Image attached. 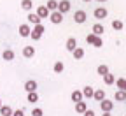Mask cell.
I'll return each instance as SVG.
<instances>
[{
    "label": "cell",
    "mask_w": 126,
    "mask_h": 116,
    "mask_svg": "<svg viewBox=\"0 0 126 116\" xmlns=\"http://www.w3.org/2000/svg\"><path fill=\"white\" fill-rule=\"evenodd\" d=\"M44 32H46V28L42 26V25H35L33 28H32V39H33V41H39L40 37H42V34H44Z\"/></svg>",
    "instance_id": "1"
},
{
    "label": "cell",
    "mask_w": 126,
    "mask_h": 116,
    "mask_svg": "<svg viewBox=\"0 0 126 116\" xmlns=\"http://www.w3.org/2000/svg\"><path fill=\"white\" fill-rule=\"evenodd\" d=\"M26 20H28V25H40V21H42V18L37 14V12H28V16H26Z\"/></svg>",
    "instance_id": "2"
},
{
    "label": "cell",
    "mask_w": 126,
    "mask_h": 116,
    "mask_svg": "<svg viewBox=\"0 0 126 116\" xmlns=\"http://www.w3.org/2000/svg\"><path fill=\"white\" fill-rule=\"evenodd\" d=\"M100 109H102V113H110V111L114 109V102H112V100H107V98H105V100L100 102Z\"/></svg>",
    "instance_id": "3"
},
{
    "label": "cell",
    "mask_w": 126,
    "mask_h": 116,
    "mask_svg": "<svg viewBox=\"0 0 126 116\" xmlns=\"http://www.w3.org/2000/svg\"><path fill=\"white\" fill-rule=\"evenodd\" d=\"M70 7H72V2H68V0H60V4H58V11H60L61 14L68 12Z\"/></svg>",
    "instance_id": "4"
},
{
    "label": "cell",
    "mask_w": 126,
    "mask_h": 116,
    "mask_svg": "<svg viewBox=\"0 0 126 116\" xmlns=\"http://www.w3.org/2000/svg\"><path fill=\"white\" fill-rule=\"evenodd\" d=\"M86 20H88V16H86V12H84V11H75V14H74V21H75V23L82 25Z\"/></svg>",
    "instance_id": "5"
},
{
    "label": "cell",
    "mask_w": 126,
    "mask_h": 116,
    "mask_svg": "<svg viewBox=\"0 0 126 116\" xmlns=\"http://www.w3.org/2000/svg\"><path fill=\"white\" fill-rule=\"evenodd\" d=\"M49 20H51V23H54V25H60V23L63 21V14H61L60 11H54V12H51Z\"/></svg>",
    "instance_id": "6"
},
{
    "label": "cell",
    "mask_w": 126,
    "mask_h": 116,
    "mask_svg": "<svg viewBox=\"0 0 126 116\" xmlns=\"http://www.w3.org/2000/svg\"><path fill=\"white\" fill-rule=\"evenodd\" d=\"M19 35H21V37H30V35H32V28H30L28 23L19 25Z\"/></svg>",
    "instance_id": "7"
},
{
    "label": "cell",
    "mask_w": 126,
    "mask_h": 116,
    "mask_svg": "<svg viewBox=\"0 0 126 116\" xmlns=\"http://www.w3.org/2000/svg\"><path fill=\"white\" fill-rule=\"evenodd\" d=\"M65 46H67V49H68L70 53H74L75 49L79 47V46H77V39H75V37H68V39H67V44H65Z\"/></svg>",
    "instance_id": "8"
},
{
    "label": "cell",
    "mask_w": 126,
    "mask_h": 116,
    "mask_svg": "<svg viewBox=\"0 0 126 116\" xmlns=\"http://www.w3.org/2000/svg\"><path fill=\"white\" fill-rule=\"evenodd\" d=\"M70 98H72V102H82V98H84V95H82V90H74L72 92V95H70Z\"/></svg>",
    "instance_id": "9"
},
{
    "label": "cell",
    "mask_w": 126,
    "mask_h": 116,
    "mask_svg": "<svg viewBox=\"0 0 126 116\" xmlns=\"http://www.w3.org/2000/svg\"><path fill=\"white\" fill-rule=\"evenodd\" d=\"M93 14H94V18H96V20H103V18H107V14H109V12H107L105 7H96Z\"/></svg>",
    "instance_id": "10"
},
{
    "label": "cell",
    "mask_w": 126,
    "mask_h": 116,
    "mask_svg": "<svg viewBox=\"0 0 126 116\" xmlns=\"http://www.w3.org/2000/svg\"><path fill=\"white\" fill-rule=\"evenodd\" d=\"M37 14L40 16V18H49V16H51V11L47 9V5H39V7H37Z\"/></svg>",
    "instance_id": "11"
},
{
    "label": "cell",
    "mask_w": 126,
    "mask_h": 116,
    "mask_svg": "<svg viewBox=\"0 0 126 116\" xmlns=\"http://www.w3.org/2000/svg\"><path fill=\"white\" fill-rule=\"evenodd\" d=\"M23 56L25 58H33L35 56V47L33 46H25L23 47Z\"/></svg>",
    "instance_id": "12"
},
{
    "label": "cell",
    "mask_w": 126,
    "mask_h": 116,
    "mask_svg": "<svg viewBox=\"0 0 126 116\" xmlns=\"http://www.w3.org/2000/svg\"><path fill=\"white\" fill-rule=\"evenodd\" d=\"M25 90H26L28 93H32V92H37V81H33V79H28V81L25 83Z\"/></svg>",
    "instance_id": "13"
},
{
    "label": "cell",
    "mask_w": 126,
    "mask_h": 116,
    "mask_svg": "<svg viewBox=\"0 0 126 116\" xmlns=\"http://www.w3.org/2000/svg\"><path fill=\"white\" fill-rule=\"evenodd\" d=\"M94 100L96 102H102V100H105V90L103 88H98V90H94Z\"/></svg>",
    "instance_id": "14"
},
{
    "label": "cell",
    "mask_w": 126,
    "mask_h": 116,
    "mask_svg": "<svg viewBox=\"0 0 126 116\" xmlns=\"http://www.w3.org/2000/svg\"><path fill=\"white\" fill-rule=\"evenodd\" d=\"M82 95H84V98H93L94 97V88L93 86H84L82 88Z\"/></svg>",
    "instance_id": "15"
},
{
    "label": "cell",
    "mask_w": 126,
    "mask_h": 116,
    "mask_svg": "<svg viewBox=\"0 0 126 116\" xmlns=\"http://www.w3.org/2000/svg\"><path fill=\"white\" fill-rule=\"evenodd\" d=\"M114 98L117 102H126V90H117L114 93Z\"/></svg>",
    "instance_id": "16"
},
{
    "label": "cell",
    "mask_w": 126,
    "mask_h": 116,
    "mask_svg": "<svg viewBox=\"0 0 126 116\" xmlns=\"http://www.w3.org/2000/svg\"><path fill=\"white\" fill-rule=\"evenodd\" d=\"M91 32L102 37V34L105 32V28H103V25H102V23H94V25H93V28H91Z\"/></svg>",
    "instance_id": "17"
},
{
    "label": "cell",
    "mask_w": 126,
    "mask_h": 116,
    "mask_svg": "<svg viewBox=\"0 0 126 116\" xmlns=\"http://www.w3.org/2000/svg\"><path fill=\"white\" fill-rule=\"evenodd\" d=\"M86 111H88V104H86V102H77V104H75V113L84 114Z\"/></svg>",
    "instance_id": "18"
},
{
    "label": "cell",
    "mask_w": 126,
    "mask_h": 116,
    "mask_svg": "<svg viewBox=\"0 0 126 116\" xmlns=\"http://www.w3.org/2000/svg\"><path fill=\"white\" fill-rule=\"evenodd\" d=\"M2 58H4L5 62H11V60H14V51H12V49H4V53H2Z\"/></svg>",
    "instance_id": "19"
},
{
    "label": "cell",
    "mask_w": 126,
    "mask_h": 116,
    "mask_svg": "<svg viewBox=\"0 0 126 116\" xmlns=\"http://www.w3.org/2000/svg\"><path fill=\"white\" fill-rule=\"evenodd\" d=\"M0 114H2V116H12L14 111H12L11 106H2V107H0Z\"/></svg>",
    "instance_id": "20"
},
{
    "label": "cell",
    "mask_w": 126,
    "mask_h": 116,
    "mask_svg": "<svg viewBox=\"0 0 126 116\" xmlns=\"http://www.w3.org/2000/svg\"><path fill=\"white\" fill-rule=\"evenodd\" d=\"M103 83H105V85H114V83H116V76L114 74H105L103 76Z\"/></svg>",
    "instance_id": "21"
},
{
    "label": "cell",
    "mask_w": 126,
    "mask_h": 116,
    "mask_svg": "<svg viewBox=\"0 0 126 116\" xmlns=\"http://www.w3.org/2000/svg\"><path fill=\"white\" fill-rule=\"evenodd\" d=\"M21 7L28 12H32V9H33V2L32 0H21Z\"/></svg>",
    "instance_id": "22"
},
{
    "label": "cell",
    "mask_w": 126,
    "mask_h": 116,
    "mask_svg": "<svg viewBox=\"0 0 126 116\" xmlns=\"http://www.w3.org/2000/svg\"><path fill=\"white\" fill-rule=\"evenodd\" d=\"M72 55H74V60H82V58H84V49H82V47H77Z\"/></svg>",
    "instance_id": "23"
},
{
    "label": "cell",
    "mask_w": 126,
    "mask_h": 116,
    "mask_svg": "<svg viewBox=\"0 0 126 116\" xmlns=\"http://www.w3.org/2000/svg\"><path fill=\"white\" fill-rule=\"evenodd\" d=\"M96 74H100V76L103 77L105 74H109V67H107V65H105V63H102V65H98V67H96Z\"/></svg>",
    "instance_id": "24"
},
{
    "label": "cell",
    "mask_w": 126,
    "mask_h": 116,
    "mask_svg": "<svg viewBox=\"0 0 126 116\" xmlns=\"http://www.w3.org/2000/svg\"><path fill=\"white\" fill-rule=\"evenodd\" d=\"M26 100H28L30 104H35V102H39V95H37V92H32V93H28Z\"/></svg>",
    "instance_id": "25"
},
{
    "label": "cell",
    "mask_w": 126,
    "mask_h": 116,
    "mask_svg": "<svg viewBox=\"0 0 126 116\" xmlns=\"http://www.w3.org/2000/svg\"><path fill=\"white\" fill-rule=\"evenodd\" d=\"M116 86H117V90H126V79L124 77H117L116 79Z\"/></svg>",
    "instance_id": "26"
},
{
    "label": "cell",
    "mask_w": 126,
    "mask_h": 116,
    "mask_svg": "<svg viewBox=\"0 0 126 116\" xmlns=\"http://www.w3.org/2000/svg\"><path fill=\"white\" fill-rule=\"evenodd\" d=\"M58 4L60 2H56V0H47V9L51 12H54V11H58Z\"/></svg>",
    "instance_id": "27"
},
{
    "label": "cell",
    "mask_w": 126,
    "mask_h": 116,
    "mask_svg": "<svg viewBox=\"0 0 126 116\" xmlns=\"http://www.w3.org/2000/svg\"><path fill=\"white\" fill-rule=\"evenodd\" d=\"M53 70H54L56 74H61L63 70H65V65H63V62H56L54 67H53Z\"/></svg>",
    "instance_id": "28"
},
{
    "label": "cell",
    "mask_w": 126,
    "mask_h": 116,
    "mask_svg": "<svg viewBox=\"0 0 126 116\" xmlns=\"http://www.w3.org/2000/svg\"><path fill=\"white\" fill-rule=\"evenodd\" d=\"M112 28L117 30V32H121V30L124 28V23H123L121 20H114V21H112Z\"/></svg>",
    "instance_id": "29"
},
{
    "label": "cell",
    "mask_w": 126,
    "mask_h": 116,
    "mask_svg": "<svg viewBox=\"0 0 126 116\" xmlns=\"http://www.w3.org/2000/svg\"><path fill=\"white\" fill-rule=\"evenodd\" d=\"M98 37H100V35H96V34H93V32H91V34H89V35H86V42L93 46L94 42H96V39H98Z\"/></svg>",
    "instance_id": "30"
},
{
    "label": "cell",
    "mask_w": 126,
    "mask_h": 116,
    "mask_svg": "<svg viewBox=\"0 0 126 116\" xmlns=\"http://www.w3.org/2000/svg\"><path fill=\"white\" fill-rule=\"evenodd\" d=\"M32 116H44V111L40 107H35V109H32Z\"/></svg>",
    "instance_id": "31"
},
{
    "label": "cell",
    "mask_w": 126,
    "mask_h": 116,
    "mask_svg": "<svg viewBox=\"0 0 126 116\" xmlns=\"http://www.w3.org/2000/svg\"><path fill=\"white\" fill-rule=\"evenodd\" d=\"M93 46H94V47H102V46H103V39H102V37H98V39H96V42H94Z\"/></svg>",
    "instance_id": "32"
},
{
    "label": "cell",
    "mask_w": 126,
    "mask_h": 116,
    "mask_svg": "<svg viewBox=\"0 0 126 116\" xmlns=\"http://www.w3.org/2000/svg\"><path fill=\"white\" fill-rule=\"evenodd\" d=\"M12 116H25V111H23V109H16Z\"/></svg>",
    "instance_id": "33"
},
{
    "label": "cell",
    "mask_w": 126,
    "mask_h": 116,
    "mask_svg": "<svg viewBox=\"0 0 126 116\" xmlns=\"http://www.w3.org/2000/svg\"><path fill=\"white\" fill-rule=\"evenodd\" d=\"M84 116H94V111H93V109H88V111L84 113Z\"/></svg>",
    "instance_id": "34"
},
{
    "label": "cell",
    "mask_w": 126,
    "mask_h": 116,
    "mask_svg": "<svg viewBox=\"0 0 126 116\" xmlns=\"http://www.w3.org/2000/svg\"><path fill=\"white\" fill-rule=\"evenodd\" d=\"M102 116H112V114H110V113H103Z\"/></svg>",
    "instance_id": "35"
},
{
    "label": "cell",
    "mask_w": 126,
    "mask_h": 116,
    "mask_svg": "<svg viewBox=\"0 0 126 116\" xmlns=\"http://www.w3.org/2000/svg\"><path fill=\"white\" fill-rule=\"evenodd\" d=\"M96 2H100V4H103V2H107V0H96Z\"/></svg>",
    "instance_id": "36"
},
{
    "label": "cell",
    "mask_w": 126,
    "mask_h": 116,
    "mask_svg": "<svg viewBox=\"0 0 126 116\" xmlns=\"http://www.w3.org/2000/svg\"><path fill=\"white\" fill-rule=\"evenodd\" d=\"M82 2H91V0H82Z\"/></svg>",
    "instance_id": "37"
},
{
    "label": "cell",
    "mask_w": 126,
    "mask_h": 116,
    "mask_svg": "<svg viewBox=\"0 0 126 116\" xmlns=\"http://www.w3.org/2000/svg\"><path fill=\"white\" fill-rule=\"evenodd\" d=\"M0 107H2V100H0Z\"/></svg>",
    "instance_id": "38"
},
{
    "label": "cell",
    "mask_w": 126,
    "mask_h": 116,
    "mask_svg": "<svg viewBox=\"0 0 126 116\" xmlns=\"http://www.w3.org/2000/svg\"><path fill=\"white\" fill-rule=\"evenodd\" d=\"M124 116H126V114H124Z\"/></svg>",
    "instance_id": "39"
}]
</instances>
